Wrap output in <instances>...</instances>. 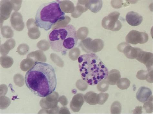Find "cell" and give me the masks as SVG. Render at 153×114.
Segmentation results:
<instances>
[{
	"label": "cell",
	"mask_w": 153,
	"mask_h": 114,
	"mask_svg": "<svg viewBox=\"0 0 153 114\" xmlns=\"http://www.w3.org/2000/svg\"><path fill=\"white\" fill-rule=\"evenodd\" d=\"M121 75L120 72L115 69H113L109 72L106 79L109 84L115 85L119 80L120 79Z\"/></svg>",
	"instance_id": "14"
},
{
	"label": "cell",
	"mask_w": 153,
	"mask_h": 114,
	"mask_svg": "<svg viewBox=\"0 0 153 114\" xmlns=\"http://www.w3.org/2000/svg\"><path fill=\"white\" fill-rule=\"evenodd\" d=\"M120 13L115 11L104 17L102 20V26L106 29L116 32L121 29L122 24L118 20Z\"/></svg>",
	"instance_id": "5"
},
{
	"label": "cell",
	"mask_w": 153,
	"mask_h": 114,
	"mask_svg": "<svg viewBox=\"0 0 153 114\" xmlns=\"http://www.w3.org/2000/svg\"><path fill=\"white\" fill-rule=\"evenodd\" d=\"M48 39L52 49L63 55L76 47L79 39L76 28L71 24L52 30L48 34Z\"/></svg>",
	"instance_id": "3"
},
{
	"label": "cell",
	"mask_w": 153,
	"mask_h": 114,
	"mask_svg": "<svg viewBox=\"0 0 153 114\" xmlns=\"http://www.w3.org/2000/svg\"><path fill=\"white\" fill-rule=\"evenodd\" d=\"M148 39L149 36L146 32H140L135 30L131 31L126 37L127 43L134 45L146 43Z\"/></svg>",
	"instance_id": "6"
},
{
	"label": "cell",
	"mask_w": 153,
	"mask_h": 114,
	"mask_svg": "<svg viewBox=\"0 0 153 114\" xmlns=\"http://www.w3.org/2000/svg\"><path fill=\"white\" fill-rule=\"evenodd\" d=\"M153 101L149 100L144 103L143 108L147 113H152L153 112Z\"/></svg>",
	"instance_id": "21"
},
{
	"label": "cell",
	"mask_w": 153,
	"mask_h": 114,
	"mask_svg": "<svg viewBox=\"0 0 153 114\" xmlns=\"http://www.w3.org/2000/svg\"><path fill=\"white\" fill-rule=\"evenodd\" d=\"M83 50L87 53L96 52L101 51L104 47V43L100 39H96L91 41V39L88 38L82 43Z\"/></svg>",
	"instance_id": "7"
},
{
	"label": "cell",
	"mask_w": 153,
	"mask_h": 114,
	"mask_svg": "<svg viewBox=\"0 0 153 114\" xmlns=\"http://www.w3.org/2000/svg\"><path fill=\"white\" fill-rule=\"evenodd\" d=\"M148 71L143 70L139 71L136 75L137 78L140 80H145L146 79Z\"/></svg>",
	"instance_id": "23"
},
{
	"label": "cell",
	"mask_w": 153,
	"mask_h": 114,
	"mask_svg": "<svg viewBox=\"0 0 153 114\" xmlns=\"http://www.w3.org/2000/svg\"><path fill=\"white\" fill-rule=\"evenodd\" d=\"M78 61L82 79L88 85H97L107 78L108 69L96 54L90 53L80 55Z\"/></svg>",
	"instance_id": "2"
},
{
	"label": "cell",
	"mask_w": 153,
	"mask_h": 114,
	"mask_svg": "<svg viewBox=\"0 0 153 114\" xmlns=\"http://www.w3.org/2000/svg\"><path fill=\"white\" fill-rule=\"evenodd\" d=\"M109 95L106 93H100L97 94V104L102 105L105 103L107 100Z\"/></svg>",
	"instance_id": "19"
},
{
	"label": "cell",
	"mask_w": 153,
	"mask_h": 114,
	"mask_svg": "<svg viewBox=\"0 0 153 114\" xmlns=\"http://www.w3.org/2000/svg\"><path fill=\"white\" fill-rule=\"evenodd\" d=\"M25 82L27 87L36 96L44 97L55 90L57 77L53 67L46 63L36 62L26 73Z\"/></svg>",
	"instance_id": "1"
},
{
	"label": "cell",
	"mask_w": 153,
	"mask_h": 114,
	"mask_svg": "<svg viewBox=\"0 0 153 114\" xmlns=\"http://www.w3.org/2000/svg\"><path fill=\"white\" fill-rule=\"evenodd\" d=\"M146 66L147 71H153V55L152 53L147 52L141 50L135 59Z\"/></svg>",
	"instance_id": "9"
},
{
	"label": "cell",
	"mask_w": 153,
	"mask_h": 114,
	"mask_svg": "<svg viewBox=\"0 0 153 114\" xmlns=\"http://www.w3.org/2000/svg\"><path fill=\"white\" fill-rule=\"evenodd\" d=\"M10 21L12 26L17 31H21L25 27L22 15L19 12H14L11 15Z\"/></svg>",
	"instance_id": "11"
},
{
	"label": "cell",
	"mask_w": 153,
	"mask_h": 114,
	"mask_svg": "<svg viewBox=\"0 0 153 114\" xmlns=\"http://www.w3.org/2000/svg\"><path fill=\"white\" fill-rule=\"evenodd\" d=\"M117 49L120 52L123 53L128 58L131 59H136L139 51L141 50L139 48L133 47L126 42L119 44Z\"/></svg>",
	"instance_id": "8"
},
{
	"label": "cell",
	"mask_w": 153,
	"mask_h": 114,
	"mask_svg": "<svg viewBox=\"0 0 153 114\" xmlns=\"http://www.w3.org/2000/svg\"><path fill=\"white\" fill-rule=\"evenodd\" d=\"M146 80L149 83H153V71H148Z\"/></svg>",
	"instance_id": "24"
},
{
	"label": "cell",
	"mask_w": 153,
	"mask_h": 114,
	"mask_svg": "<svg viewBox=\"0 0 153 114\" xmlns=\"http://www.w3.org/2000/svg\"><path fill=\"white\" fill-rule=\"evenodd\" d=\"M65 13L60 7L59 1L44 3L36 12L35 24L37 27L47 31L57 22L65 19Z\"/></svg>",
	"instance_id": "4"
},
{
	"label": "cell",
	"mask_w": 153,
	"mask_h": 114,
	"mask_svg": "<svg viewBox=\"0 0 153 114\" xmlns=\"http://www.w3.org/2000/svg\"><path fill=\"white\" fill-rule=\"evenodd\" d=\"M143 17L136 12L131 11L128 12L126 15V20L130 25L133 26H139L143 21Z\"/></svg>",
	"instance_id": "13"
},
{
	"label": "cell",
	"mask_w": 153,
	"mask_h": 114,
	"mask_svg": "<svg viewBox=\"0 0 153 114\" xmlns=\"http://www.w3.org/2000/svg\"><path fill=\"white\" fill-rule=\"evenodd\" d=\"M97 94L94 92H88L84 96V100L88 104L91 105H95L97 103Z\"/></svg>",
	"instance_id": "16"
},
{
	"label": "cell",
	"mask_w": 153,
	"mask_h": 114,
	"mask_svg": "<svg viewBox=\"0 0 153 114\" xmlns=\"http://www.w3.org/2000/svg\"><path fill=\"white\" fill-rule=\"evenodd\" d=\"M84 102V95L79 93L75 95L70 104V108L72 111L78 112L81 109Z\"/></svg>",
	"instance_id": "12"
},
{
	"label": "cell",
	"mask_w": 153,
	"mask_h": 114,
	"mask_svg": "<svg viewBox=\"0 0 153 114\" xmlns=\"http://www.w3.org/2000/svg\"><path fill=\"white\" fill-rule=\"evenodd\" d=\"M109 84L106 79L100 81L97 85V88L98 90L100 92H104L108 90L109 88Z\"/></svg>",
	"instance_id": "20"
},
{
	"label": "cell",
	"mask_w": 153,
	"mask_h": 114,
	"mask_svg": "<svg viewBox=\"0 0 153 114\" xmlns=\"http://www.w3.org/2000/svg\"><path fill=\"white\" fill-rule=\"evenodd\" d=\"M88 4L89 9L94 13H96L101 9L102 3L101 1H90Z\"/></svg>",
	"instance_id": "15"
},
{
	"label": "cell",
	"mask_w": 153,
	"mask_h": 114,
	"mask_svg": "<svg viewBox=\"0 0 153 114\" xmlns=\"http://www.w3.org/2000/svg\"><path fill=\"white\" fill-rule=\"evenodd\" d=\"M138 108H136L134 111L135 112L134 113H142V108L141 107H138Z\"/></svg>",
	"instance_id": "25"
},
{
	"label": "cell",
	"mask_w": 153,
	"mask_h": 114,
	"mask_svg": "<svg viewBox=\"0 0 153 114\" xmlns=\"http://www.w3.org/2000/svg\"><path fill=\"white\" fill-rule=\"evenodd\" d=\"M122 111V106L119 101H114L112 104L111 107V114H120Z\"/></svg>",
	"instance_id": "18"
},
{
	"label": "cell",
	"mask_w": 153,
	"mask_h": 114,
	"mask_svg": "<svg viewBox=\"0 0 153 114\" xmlns=\"http://www.w3.org/2000/svg\"><path fill=\"white\" fill-rule=\"evenodd\" d=\"M116 84L119 89L121 90H126L130 87L131 82L128 79L123 78L120 79Z\"/></svg>",
	"instance_id": "17"
},
{
	"label": "cell",
	"mask_w": 153,
	"mask_h": 114,
	"mask_svg": "<svg viewBox=\"0 0 153 114\" xmlns=\"http://www.w3.org/2000/svg\"><path fill=\"white\" fill-rule=\"evenodd\" d=\"M87 84L85 81L80 79L78 81L77 87L80 90L85 91L87 89Z\"/></svg>",
	"instance_id": "22"
},
{
	"label": "cell",
	"mask_w": 153,
	"mask_h": 114,
	"mask_svg": "<svg viewBox=\"0 0 153 114\" xmlns=\"http://www.w3.org/2000/svg\"><path fill=\"white\" fill-rule=\"evenodd\" d=\"M152 93L151 89L148 88L142 87L139 89L136 95V97L140 102L144 103L149 101H153Z\"/></svg>",
	"instance_id": "10"
}]
</instances>
